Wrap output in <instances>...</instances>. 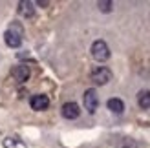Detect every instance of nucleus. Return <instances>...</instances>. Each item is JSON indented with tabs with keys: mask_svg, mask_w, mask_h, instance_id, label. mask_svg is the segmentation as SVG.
I'll return each mask as SVG.
<instances>
[{
	"mask_svg": "<svg viewBox=\"0 0 150 148\" xmlns=\"http://www.w3.org/2000/svg\"><path fill=\"white\" fill-rule=\"evenodd\" d=\"M22 35H24V29H22L20 24H17V22H13V24L9 26V29L4 33V40L9 48H18L22 44Z\"/></svg>",
	"mask_w": 150,
	"mask_h": 148,
	"instance_id": "nucleus-1",
	"label": "nucleus"
},
{
	"mask_svg": "<svg viewBox=\"0 0 150 148\" xmlns=\"http://www.w3.org/2000/svg\"><path fill=\"white\" fill-rule=\"evenodd\" d=\"M92 57L99 62H104L110 58V48L104 40H95L92 44Z\"/></svg>",
	"mask_w": 150,
	"mask_h": 148,
	"instance_id": "nucleus-2",
	"label": "nucleus"
},
{
	"mask_svg": "<svg viewBox=\"0 0 150 148\" xmlns=\"http://www.w3.org/2000/svg\"><path fill=\"white\" fill-rule=\"evenodd\" d=\"M110 79H112V71L108 68H104V66H99V68H95L92 71V80L95 84H99V86L106 84Z\"/></svg>",
	"mask_w": 150,
	"mask_h": 148,
	"instance_id": "nucleus-3",
	"label": "nucleus"
},
{
	"mask_svg": "<svg viewBox=\"0 0 150 148\" xmlns=\"http://www.w3.org/2000/svg\"><path fill=\"white\" fill-rule=\"evenodd\" d=\"M97 106H99V97H97V92L93 88H90V90L84 92V108L88 110L90 113H95Z\"/></svg>",
	"mask_w": 150,
	"mask_h": 148,
	"instance_id": "nucleus-4",
	"label": "nucleus"
},
{
	"mask_svg": "<svg viewBox=\"0 0 150 148\" xmlns=\"http://www.w3.org/2000/svg\"><path fill=\"white\" fill-rule=\"evenodd\" d=\"M29 106H31L35 112H42V110H48L50 106V99H48V95H33L31 99H29Z\"/></svg>",
	"mask_w": 150,
	"mask_h": 148,
	"instance_id": "nucleus-5",
	"label": "nucleus"
},
{
	"mask_svg": "<svg viewBox=\"0 0 150 148\" xmlns=\"http://www.w3.org/2000/svg\"><path fill=\"white\" fill-rule=\"evenodd\" d=\"M11 75H13L15 80H18V82H26L29 79V75H31V71H29V68L26 64H18L11 70Z\"/></svg>",
	"mask_w": 150,
	"mask_h": 148,
	"instance_id": "nucleus-6",
	"label": "nucleus"
},
{
	"mask_svg": "<svg viewBox=\"0 0 150 148\" xmlns=\"http://www.w3.org/2000/svg\"><path fill=\"white\" fill-rule=\"evenodd\" d=\"M81 113V108L77 102H66L62 106V117L64 119H77Z\"/></svg>",
	"mask_w": 150,
	"mask_h": 148,
	"instance_id": "nucleus-7",
	"label": "nucleus"
},
{
	"mask_svg": "<svg viewBox=\"0 0 150 148\" xmlns=\"http://www.w3.org/2000/svg\"><path fill=\"white\" fill-rule=\"evenodd\" d=\"M35 4L33 2H29V0H22V2L18 4V13L22 15V17H26V18H31L33 15H35Z\"/></svg>",
	"mask_w": 150,
	"mask_h": 148,
	"instance_id": "nucleus-8",
	"label": "nucleus"
},
{
	"mask_svg": "<svg viewBox=\"0 0 150 148\" xmlns=\"http://www.w3.org/2000/svg\"><path fill=\"white\" fill-rule=\"evenodd\" d=\"M106 106H108L110 112H114V113H123V112H125V102H123L121 99H117V97L108 99Z\"/></svg>",
	"mask_w": 150,
	"mask_h": 148,
	"instance_id": "nucleus-9",
	"label": "nucleus"
},
{
	"mask_svg": "<svg viewBox=\"0 0 150 148\" xmlns=\"http://www.w3.org/2000/svg\"><path fill=\"white\" fill-rule=\"evenodd\" d=\"M137 104L143 108V110H148L150 108V90H141L137 93Z\"/></svg>",
	"mask_w": 150,
	"mask_h": 148,
	"instance_id": "nucleus-10",
	"label": "nucleus"
},
{
	"mask_svg": "<svg viewBox=\"0 0 150 148\" xmlns=\"http://www.w3.org/2000/svg\"><path fill=\"white\" fill-rule=\"evenodd\" d=\"M4 148H26V143L17 137H7L4 139Z\"/></svg>",
	"mask_w": 150,
	"mask_h": 148,
	"instance_id": "nucleus-11",
	"label": "nucleus"
},
{
	"mask_svg": "<svg viewBox=\"0 0 150 148\" xmlns=\"http://www.w3.org/2000/svg\"><path fill=\"white\" fill-rule=\"evenodd\" d=\"M97 6H99V9L103 13H110L112 7H114V2H110V0H101V2H97Z\"/></svg>",
	"mask_w": 150,
	"mask_h": 148,
	"instance_id": "nucleus-12",
	"label": "nucleus"
}]
</instances>
